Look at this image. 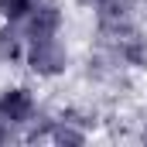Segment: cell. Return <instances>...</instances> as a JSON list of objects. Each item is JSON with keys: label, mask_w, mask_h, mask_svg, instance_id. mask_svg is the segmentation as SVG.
I'll list each match as a JSON object with an SVG mask.
<instances>
[{"label": "cell", "mask_w": 147, "mask_h": 147, "mask_svg": "<svg viewBox=\"0 0 147 147\" xmlns=\"http://www.w3.org/2000/svg\"><path fill=\"white\" fill-rule=\"evenodd\" d=\"M38 0H0V21H10V24H21L31 10H34Z\"/></svg>", "instance_id": "5b68a950"}, {"label": "cell", "mask_w": 147, "mask_h": 147, "mask_svg": "<svg viewBox=\"0 0 147 147\" xmlns=\"http://www.w3.org/2000/svg\"><path fill=\"white\" fill-rule=\"evenodd\" d=\"M41 110H45V103L34 92V86H28V82H7L0 89V120L17 137H24L34 127V120L41 116Z\"/></svg>", "instance_id": "7a4b0ae2"}, {"label": "cell", "mask_w": 147, "mask_h": 147, "mask_svg": "<svg viewBox=\"0 0 147 147\" xmlns=\"http://www.w3.org/2000/svg\"><path fill=\"white\" fill-rule=\"evenodd\" d=\"M14 137H17V134H14V130H10V127L0 120V144H7V140H14Z\"/></svg>", "instance_id": "8992f818"}, {"label": "cell", "mask_w": 147, "mask_h": 147, "mask_svg": "<svg viewBox=\"0 0 147 147\" xmlns=\"http://www.w3.org/2000/svg\"><path fill=\"white\" fill-rule=\"evenodd\" d=\"M24 31L21 24H10V21H0V69H17L24 65Z\"/></svg>", "instance_id": "277c9868"}, {"label": "cell", "mask_w": 147, "mask_h": 147, "mask_svg": "<svg viewBox=\"0 0 147 147\" xmlns=\"http://www.w3.org/2000/svg\"><path fill=\"white\" fill-rule=\"evenodd\" d=\"M21 69L31 79H38V82H58V79H65L69 69H72V45H69V38L55 34V38H34V41H28Z\"/></svg>", "instance_id": "6da1fadb"}, {"label": "cell", "mask_w": 147, "mask_h": 147, "mask_svg": "<svg viewBox=\"0 0 147 147\" xmlns=\"http://www.w3.org/2000/svg\"><path fill=\"white\" fill-rule=\"evenodd\" d=\"M21 31H24V41L65 34V10H62V3L58 0H38L34 10L21 21Z\"/></svg>", "instance_id": "3957f363"}]
</instances>
